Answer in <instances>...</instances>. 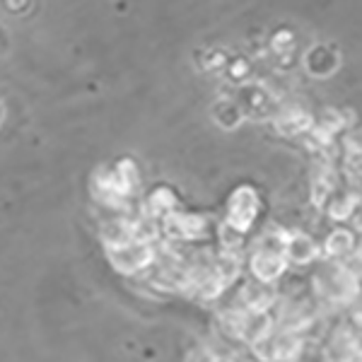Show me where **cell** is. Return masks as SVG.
Returning <instances> with one entry per match:
<instances>
[{
    "label": "cell",
    "instance_id": "30bf717a",
    "mask_svg": "<svg viewBox=\"0 0 362 362\" xmlns=\"http://www.w3.org/2000/svg\"><path fill=\"white\" fill-rule=\"evenodd\" d=\"M278 331L276 326V314L273 312H244L242 309V321H239V343H244L247 348L256 346L259 341L273 336Z\"/></svg>",
    "mask_w": 362,
    "mask_h": 362
},
{
    "label": "cell",
    "instance_id": "3957f363",
    "mask_svg": "<svg viewBox=\"0 0 362 362\" xmlns=\"http://www.w3.org/2000/svg\"><path fill=\"white\" fill-rule=\"evenodd\" d=\"M261 213V196L254 186L242 184L227 198V213H225V225H230L232 230H237L239 235L247 237L251 227L259 220Z\"/></svg>",
    "mask_w": 362,
    "mask_h": 362
},
{
    "label": "cell",
    "instance_id": "2e32d148",
    "mask_svg": "<svg viewBox=\"0 0 362 362\" xmlns=\"http://www.w3.org/2000/svg\"><path fill=\"white\" fill-rule=\"evenodd\" d=\"M293 44H295V37H293L290 29H278L271 39V49L276 51V54H285V51H290L293 49Z\"/></svg>",
    "mask_w": 362,
    "mask_h": 362
},
{
    "label": "cell",
    "instance_id": "7c38bea8",
    "mask_svg": "<svg viewBox=\"0 0 362 362\" xmlns=\"http://www.w3.org/2000/svg\"><path fill=\"white\" fill-rule=\"evenodd\" d=\"M213 121L223 128V131H237V128L247 124L249 119H247V112H244V107L237 99V95H225V97L215 99Z\"/></svg>",
    "mask_w": 362,
    "mask_h": 362
},
{
    "label": "cell",
    "instance_id": "8fae6325",
    "mask_svg": "<svg viewBox=\"0 0 362 362\" xmlns=\"http://www.w3.org/2000/svg\"><path fill=\"white\" fill-rule=\"evenodd\" d=\"M355 249H358V235L353 227L338 225L321 242V251H324L326 261H348L353 259Z\"/></svg>",
    "mask_w": 362,
    "mask_h": 362
},
{
    "label": "cell",
    "instance_id": "6da1fadb",
    "mask_svg": "<svg viewBox=\"0 0 362 362\" xmlns=\"http://www.w3.org/2000/svg\"><path fill=\"white\" fill-rule=\"evenodd\" d=\"M312 295L324 307L353 309L362 295V276L350 261L321 259L312 273Z\"/></svg>",
    "mask_w": 362,
    "mask_h": 362
},
{
    "label": "cell",
    "instance_id": "9c48e42d",
    "mask_svg": "<svg viewBox=\"0 0 362 362\" xmlns=\"http://www.w3.org/2000/svg\"><path fill=\"white\" fill-rule=\"evenodd\" d=\"M302 66L312 78L317 80H324V78H331V75L338 73L341 68V54L338 49H334L331 44H314L309 46L302 56Z\"/></svg>",
    "mask_w": 362,
    "mask_h": 362
},
{
    "label": "cell",
    "instance_id": "9a60e30c",
    "mask_svg": "<svg viewBox=\"0 0 362 362\" xmlns=\"http://www.w3.org/2000/svg\"><path fill=\"white\" fill-rule=\"evenodd\" d=\"M186 362H223L210 346H194L186 353Z\"/></svg>",
    "mask_w": 362,
    "mask_h": 362
},
{
    "label": "cell",
    "instance_id": "5b68a950",
    "mask_svg": "<svg viewBox=\"0 0 362 362\" xmlns=\"http://www.w3.org/2000/svg\"><path fill=\"white\" fill-rule=\"evenodd\" d=\"M285 259L290 266H317L324 259L321 242L305 230H285Z\"/></svg>",
    "mask_w": 362,
    "mask_h": 362
},
{
    "label": "cell",
    "instance_id": "ba28073f",
    "mask_svg": "<svg viewBox=\"0 0 362 362\" xmlns=\"http://www.w3.org/2000/svg\"><path fill=\"white\" fill-rule=\"evenodd\" d=\"M280 300L276 285H266L261 280L247 278L239 288V309L244 312H273Z\"/></svg>",
    "mask_w": 362,
    "mask_h": 362
},
{
    "label": "cell",
    "instance_id": "5bb4252c",
    "mask_svg": "<svg viewBox=\"0 0 362 362\" xmlns=\"http://www.w3.org/2000/svg\"><path fill=\"white\" fill-rule=\"evenodd\" d=\"M362 206V194L358 189H346V191H336L334 198L326 206V218L334 220V223H350L355 215L360 213Z\"/></svg>",
    "mask_w": 362,
    "mask_h": 362
},
{
    "label": "cell",
    "instance_id": "52a82bcc",
    "mask_svg": "<svg viewBox=\"0 0 362 362\" xmlns=\"http://www.w3.org/2000/svg\"><path fill=\"white\" fill-rule=\"evenodd\" d=\"M165 230L169 239H177V242H203L210 235V223L203 215L172 213L165 218Z\"/></svg>",
    "mask_w": 362,
    "mask_h": 362
},
{
    "label": "cell",
    "instance_id": "e0dca14e",
    "mask_svg": "<svg viewBox=\"0 0 362 362\" xmlns=\"http://www.w3.org/2000/svg\"><path fill=\"white\" fill-rule=\"evenodd\" d=\"M227 73H230V78L235 80V83H242L244 75H249V63L244 61V58H235V61L230 63V68H227Z\"/></svg>",
    "mask_w": 362,
    "mask_h": 362
},
{
    "label": "cell",
    "instance_id": "7a4b0ae2",
    "mask_svg": "<svg viewBox=\"0 0 362 362\" xmlns=\"http://www.w3.org/2000/svg\"><path fill=\"white\" fill-rule=\"evenodd\" d=\"M249 278L261 280L266 285H278V280L288 273V259H285V230L271 227L259 242L251 247L247 256Z\"/></svg>",
    "mask_w": 362,
    "mask_h": 362
},
{
    "label": "cell",
    "instance_id": "277c9868",
    "mask_svg": "<svg viewBox=\"0 0 362 362\" xmlns=\"http://www.w3.org/2000/svg\"><path fill=\"white\" fill-rule=\"evenodd\" d=\"M271 124L276 128V133L285 138H300V136L307 138L312 133L314 124H317V116L297 102H283L273 112Z\"/></svg>",
    "mask_w": 362,
    "mask_h": 362
},
{
    "label": "cell",
    "instance_id": "4fadbf2b",
    "mask_svg": "<svg viewBox=\"0 0 362 362\" xmlns=\"http://www.w3.org/2000/svg\"><path fill=\"white\" fill-rule=\"evenodd\" d=\"M307 338L290 331H276L273 334V362H300L307 355Z\"/></svg>",
    "mask_w": 362,
    "mask_h": 362
},
{
    "label": "cell",
    "instance_id": "ac0fdd59",
    "mask_svg": "<svg viewBox=\"0 0 362 362\" xmlns=\"http://www.w3.org/2000/svg\"><path fill=\"white\" fill-rule=\"evenodd\" d=\"M223 362H237L235 358H227V360H223Z\"/></svg>",
    "mask_w": 362,
    "mask_h": 362
},
{
    "label": "cell",
    "instance_id": "8992f818",
    "mask_svg": "<svg viewBox=\"0 0 362 362\" xmlns=\"http://www.w3.org/2000/svg\"><path fill=\"white\" fill-rule=\"evenodd\" d=\"M112 261L124 273H138L155 261V249L150 239H131L128 244L112 247Z\"/></svg>",
    "mask_w": 362,
    "mask_h": 362
}]
</instances>
